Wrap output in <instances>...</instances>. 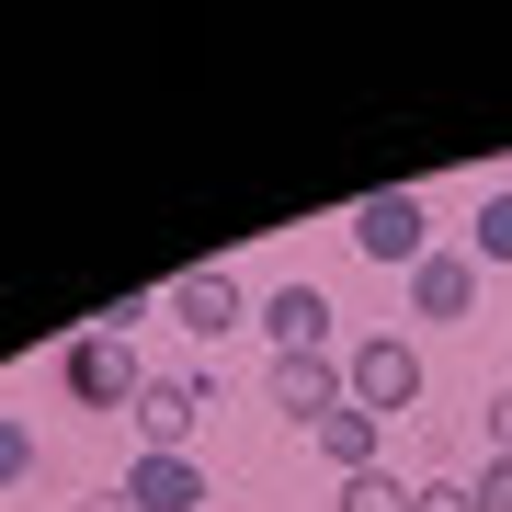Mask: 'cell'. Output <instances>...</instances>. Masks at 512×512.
<instances>
[{
    "mask_svg": "<svg viewBox=\"0 0 512 512\" xmlns=\"http://www.w3.org/2000/svg\"><path fill=\"white\" fill-rule=\"evenodd\" d=\"M478 308V262L467 251H421L410 262V319H467Z\"/></svg>",
    "mask_w": 512,
    "mask_h": 512,
    "instance_id": "obj_9",
    "label": "cell"
},
{
    "mask_svg": "<svg viewBox=\"0 0 512 512\" xmlns=\"http://www.w3.org/2000/svg\"><path fill=\"white\" fill-rule=\"evenodd\" d=\"M353 251H365V262H399V274H410V262L433 251V217H421V194H410V183H399V194H365V205H353Z\"/></svg>",
    "mask_w": 512,
    "mask_h": 512,
    "instance_id": "obj_4",
    "label": "cell"
},
{
    "mask_svg": "<svg viewBox=\"0 0 512 512\" xmlns=\"http://www.w3.org/2000/svg\"><path fill=\"white\" fill-rule=\"evenodd\" d=\"M126 501H137V512H205L217 478H205L194 456H137V467H126Z\"/></svg>",
    "mask_w": 512,
    "mask_h": 512,
    "instance_id": "obj_8",
    "label": "cell"
},
{
    "mask_svg": "<svg viewBox=\"0 0 512 512\" xmlns=\"http://www.w3.org/2000/svg\"><path fill=\"white\" fill-rule=\"evenodd\" d=\"M410 490H421V478H399V467H365V478H342V501H330V512H410Z\"/></svg>",
    "mask_w": 512,
    "mask_h": 512,
    "instance_id": "obj_12",
    "label": "cell"
},
{
    "mask_svg": "<svg viewBox=\"0 0 512 512\" xmlns=\"http://www.w3.org/2000/svg\"><path fill=\"white\" fill-rule=\"evenodd\" d=\"M410 512H478V501H467V478H421V490H410Z\"/></svg>",
    "mask_w": 512,
    "mask_h": 512,
    "instance_id": "obj_15",
    "label": "cell"
},
{
    "mask_svg": "<svg viewBox=\"0 0 512 512\" xmlns=\"http://www.w3.org/2000/svg\"><path fill=\"white\" fill-rule=\"evenodd\" d=\"M262 387H274V410L296 421V433H319V421L353 399V387H342V353H274V376H262Z\"/></svg>",
    "mask_w": 512,
    "mask_h": 512,
    "instance_id": "obj_5",
    "label": "cell"
},
{
    "mask_svg": "<svg viewBox=\"0 0 512 512\" xmlns=\"http://www.w3.org/2000/svg\"><path fill=\"white\" fill-rule=\"evenodd\" d=\"M490 456H512V387H490Z\"/></svg>",
    "mask_w": 512,
    "mask_h": 512,
    "instance_id": "obj_16",
    "label": "cell"
},
{
    "mask_svg": "<svg viewBox=\"0 0 512 512\" xmlns=\"http://www.w3.org/2000/svg\"><path fill=\"white\" fill-rule=\"evenodd\" d=\"M467 262H478V274H501V262H512V194H478V228H467Z\"/></svg>",
    "mask_w": 512,
    "mask_h": 512,
    "instance_id": "obj_11",
    "label": "cell"
},
{
    "mask_svg": "<svg viewBox=\"0 0 512 512\" xmlns=\"http://www.w3.org/2000/svg\"><path fill=\"white\" fill-rule=\"evenodd\" d=\"M342 387H353V410H376V421L421 410V342L410 330H365V342L342 353Z\"/></svg>",
    "mask_w": 512,
    "mask_h": 512,
    "instance_id": "obj_2",
    "label": "cell"
},
{
    "mask_svg": "<svg viewBox=\"0 0 512 512\" xmlns=\"http://www.w3.org/2000/svg\"><path fill=\"white\" fill-rule=\"evenodd\" d=\"M467 501H478V512H512V456L478 467V478H467Z\"/></svg>",
    "mask_w": 512,
    "mask_h": 512,
    "instance_id": "obj_14",
    "label": "cell"
},
{
    "mask_svg": "<svg viewBox=\"0 0 512 512\" xmlns=\"http://www.w3.org/2000/svg\"><path fill=\"white\" fill-rule=\"evenodd\" d=\"M57 387H69L80 410H137L148 365H137V342H126V330H103V319H92L69 353H57Z\"/></svg>",
    "mask_w": 512,
    "mask_h": 512,
    "instance_id": "obj_1",
    "label": "cell"
},
{
    "mask_svg": "<svg viewBox=\"0 0 512 512\" xmlns=\"http://www.w3.org/2000/svg\"><path fill=\"white\" fill-rule=\"evenodd\" d=\"M80 512H137V501H126V490H92V501H80Z\"/></svg>",
    "mask_w": 512,
    "mask_h": 512,
    "instance_id": "obj_17",
    "label": "cell"
},
{
    "mask_svg": "<svg viewBox=\"0 0 512 512\" xmlns=\"http://www.w3.org/2000/svg\"><path fill=\"white\" fill-rule=\"evenodd\" d=\"M23 478H35V433H23L12 410H0V490H23Z\"/></svg>",
    "mask_w": 512,
    "mask_h": 512,
    "instance_id": "obj_13",
    "label": "cell"
},
{
    "mask_svg": "<svg viewBox=\"0 0 512 512\" xmlns=\"http://www.w3.org/2000/svg\"><path fill=\"white\" fill-rule=\"evenodd\" d=\"M217 410V376H148L137 387V456H194V421Z\"/></svg>",
    "mask_w": 512,
    "mask_h": 512,
    "instance_id": "obj_3",
    "label": "cell"
},
{
    "mask_svg": "<svg viewBox=\"0 0 512 512\" xmlns=\"http://www.w3.org/2000/svg\"><path fill=\"white\" fill-rule=\"evenodd\" d=\"M251 319H262V342H274V353H330V296H319V285H274Z\"/></svg>",
    "mask_w": 512,
    "mask_h": 512,
    "instance_id": "obj_7",
    "label": "cell"
},
{
    "mask_svg": "<svg viewBox=\"0 0 512 512\" xmlns=\"http://www.w3.org/2000/svg\"><path fill=\"white\" fill-rule=\"evenodd\" d=\"M308 444H319V467H330V478H365V467H387V421H376V410H353V399L330 410Z\"/></svg>",
    "mask_w": 512,
    "mask_h": 512,
    "instance_id": "obj_10",
    "label": "cell"
},
{
    "mask_svg": "<svg viewBox=\"0 0 512 512\" xmlns=\"http://www.w3.org/2000/svg\"><path fill=\"white\" fill-rule=\"evenodd\" d=\"M171 319H183L194 342H228V330L251 319V285H239L228 262H205V274H183V285H171Z\"/></svg>",
    "mask_w": 512,
    "mask_h": 512,
    "instance_id": "obj_6",
    "label": "cell"
}]
</instances>
